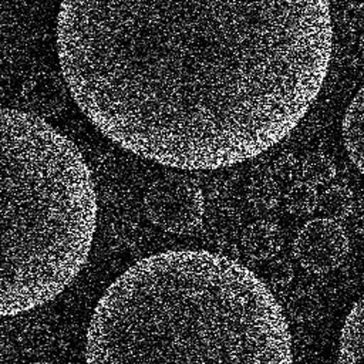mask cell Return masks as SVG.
I'll use <instances>...</instances> for the list:
<instances>
[{"label":"cell","mask_w":364,"mask_h":364,"mask_svg":"<svg viewBox=\"0 0 364 364\" xmlns=\"http://www.w3.org/2000/svg\"><path fill=\"white\" fill-rule=\"evenodd\" d=\"M21 95L27 112L44 119L63 112L68 102L70 92L61 74L40 71L27 78Z\"/></svg>","instance_id":"6"},{"label":"cell","mask_w":364,"mask_h":364,"mask_svg":"<svg viewBox=\"0 0 364 364\" xmlns=\"http://www.w3.org/2000/svg\"><path fill=\"white\" fill-rule=\"evenodd\" d=\"M144 210L156 228L173 235H188L202 225L203 192L192 178L168 173L155 179L146 189Z\"/></svg>","instance_id":"4"},{"label":"cell","mask_w":364,"mask_h":364,"mask_svg":"<svg viewBox=\"0 0 364 364\" xmlns=\"http://www.w3.org/2000/svg\"><path fill=\"white\" fill-rule=\"evenodd\" d=\"M300 171L306 183L318 186L333 181L337 169L330 156L323 152H311L301 161Z\"/></svg>","instance_id":"12"},{"label":"cell","mask_w":364,"mask_h":364,"mask_svg":"<svg viewBox=\"0 0 364 364\" xmlns=\"http://www.w3.org/2000/svg\"><path fill=\"white\" fill-rule=\"evenodd\" d=\"M242 246L252 259L270 260L280 250V230L269 220H256L243 230Z\"/></svg>","instance_id":"8"},{"label":"cell","mask_w":364,"mask_h":364,"mask_svg":"<svg viewBox=\"0 0 364 364\" xmlns=\"http://www.w3.org/2000/svg\"><path fill=\"white\" fill-rule=\"evenodd\" d=\"M318 307L320 303L317 296L307 289L294 290L287 301V310L290 316L300 323L314 318L318 313Z\"/></svg>","instance_id":"14"},{"label":"cell","mask_w":364,"mask_h":364,"mask_svg":"<svg viewBox=\"0 0 364 364\" xmlns=\"http://www.w3.org/2000/svg\"><path fill=\"white\" fill-rule=\"evenodd\" d=\"M246 198L249 203L260 210H272L280 199V188L274 179L272 168L259 164L253 166L246 186Z\"/></svg>","instance_id":"9"},{"label":"cell","mask_w":364,"mask_h":364,"mask_svg":"<svg viewBox=\"0 0 364 364\" xmlns=\"http://www.w3.org/2000/svg\"><path fill=\"white\" fill-rule=\"evenodd\" d=\"M354 208V196L353 192L343 185H333L318 195L317 209L324 216V219L330 220H341L346 219Z\"/></svg>","instance_id":"11"},{"label":"cell","mask_w":364,"mask_h":364,"mask_svg":"<svg viewBox=\"0 0 364 364\" xmlns=\"http://www.w3.org/2000/svg\"><path fill=\"white\" fill-rule=\"evenodd\" d=\"M363 112L364 90L361 87L348 104L341 121L343 142L348 158L355 165L358 172H363Z\"/></svg>","instance_id":"7"},{"label":"cell","mask_w":364,"mask_h":364,"mask_svg":"<svg viewBox=\"0 0 364 364\" xmlns=\"http://www.w3.org/2000/svg\"><path fill=\"white\" fill-rule=\"evenodd\" d=\"M318 193L306 182L293 183L284 195V206L293 216H309L317 209Z\"/></svg>","instance_id":"13"},{"label":"cell","mask_w":364,"mask_h":364,"mask_svg":"<svg viewBox=\"0 0 364 364\" xmlns=\"http://www.w3.org/2000/svg\"><path fill=\"white\" fill-rule=\"evenodd\" d=\"M297 168H299L297 158L290 152H284L276 158L272 166V172L273 175H277L284 181H290L294 178Z\"/></svg>","instance_id":"17"},{"label":"cell","mask_w":364,"mask_h":364,"mask_svg":"<svg viewBox=\"0 0 364 364\" xmlns=\"http://www.w3.org/2000/svg\"><path fill=\"white\" fill-rule=\"evenodd\" d=\"M33 364H53V363H50V361H36Z\"/></svg>","instance_id":"18"},{"label":"cell","mask_w":364,"mask_h":364,"mask_svg":"<svg viewBox=\"0 0 364 364\" xmlns=\"http://www.w3.org/2000/svg\"><path fill=\"white\" fill-rule=\"evenodd\" d=\"M51 334L44 330L27 331L21 336V347L30 355H40L51 346Z\"/></svg>","instance_id":"16"},{"label":"cell","mask_w":364,"mask_h":364,"mask_svg":"<svg viewBox=\"0 0 364 364\" xmlns=\"http://www.w3.org/2000/svg\"><path fill=\"white\" fill-rule=\"evenodd\" d=\"M337 364H363V299H358L340 334Z\"/></svg>","instance_id":"10"},{"label":"cell","mask_w":364,"mask_h":364,"mask_svg":"<svg viewBox=\"0 0 364 364\" xmlns=\"http://www.w3.org/2000/svg\"><path fill=\"white\" fill-rule=\"evenodd\" d=\"M61 77L90 122L164 166L252 159L307 114L330 70L324 0L65 1Z\"/></svg>","instance_id":"1"},{"label":"cell","mask_w":364,"mask_h":364,"mask_svg":"<svg viewBox=\"0 0 364 364\" xmlns=\"http://www.w3.org/2000/svg\"><path fill=\"white\" fill-rule=\"evenodd\" d=\"M348 236L334 220L317 218L309 220L293 242V255L301 267L311 273H328L347 257Z\"/></svg>","instance_id":"5"},{"label":"cell","mask_w":364,"mask_h":364,"mask_svg":"<svg viewBox=\"0 0 364 364\" xmlns=\"http://www.w3.org/2000/svg\"><path fill=\"white\" fill-rule=\"evenodd\" d=\"M97 212L78 146L43 118L0 108V317L34 310L73 283Z\"/></svg>","instance_id":"3"},{"label":"cell","mask_w":364,"mask_h":364,"mask_svg":"<svg viewBox=\"0 0 364 364\" xmlns=\"http://www.w3.org/2000/svg\"><path fill=\"white\" fill-rule=\"evenodd\" d=\"M264 276L272 286L284 287L293 280L294 270L291 263L286 259H270L266 263Z\"/></svg>","instance_id":"15"},{"label":"cell","mask_w":364,"mask_h":364,"mask_svg":"<svg viewBox=\"0 0 364 364\" xmlns=\"http://www.w3.org/2000/svg\"><path fill=\"white\" fill-rule=\"evenodd\" d=\"M87 364H291L284 311L266 283L208 250L144 257L102 293Z\"/></svg>","instance_id":"2"}]
</instances>
